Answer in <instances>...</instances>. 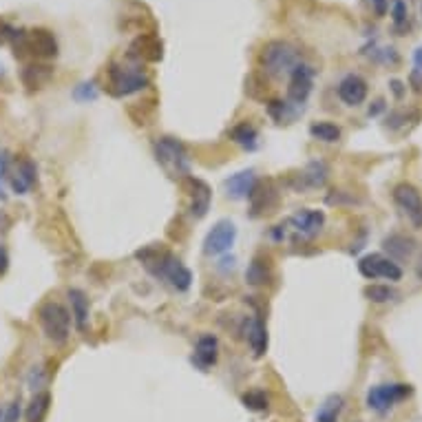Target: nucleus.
I'll return each mask as SVG.
<instances>
[{
	"label": "nucleus",
	"mask_w": 422,
	"mask_h": 422,
	"mask_svg": "<svg viewBox=\"0 0 422 422\" xmlns=\"http://www.w3.org/2000/svg\"><path fill=\"white\" fill-rule=\"evenodd\" d=\"M27 45L31 47L33 54L40 56V58H54V56H58V42H56V38L51 36L49 31H45V29L33 31V33L27 38Z\"/></svg>",
	"instance_id": "412c9836"
},
{
	"label": "nucleus",
	"mask_w": 422,
	"mask_h": 422,
	"mask_svg": "<svg viewBox=\"0 0 422 422\" xmlns=\"http://www.w3.org/2000/svg\"><path fill=\"white\" fill-rule=\"evenodd\" d=\"M312 86H314V69L310 65H301L292 71L290 75V86H288V102L294 107H301L308 102L310 93H312Z\"/></svg>",
	"instance_id": "1a4fd4ad"
},
{
	"label": "nucleus",
	"mask_w": 422,
	"mask_h": 422,
	"mask_svg": "<svg viewBox=\"0 0 422 422\" xmlns=\"http://www.w3.org/2000/svg\"><path fill=\"white\" fill-rule=\"evenodd\" d=\"M250 203H252V214L259 217L263 212H270L276 201H279V193L272 182H265V184H257L252 190V195L248 197Z\"/></svg>",
	"instance_id": "f3484780"
},
{
	"label": "nucleus",
	"mask_w": 422,
	"mask_h": 422,
	"mask_svg": "<svg viewBox=\"0 0 422 422\" xmlns=\"http://www.w3.org/2000/svg\"><path fill=\"white\" fill-rule=\"evenodd\" d=\"M391 91H393V95H396V97H403V93H405V86H403V82H398V80H391Z\"/></svg>",
	"instance_id": "79ce46f5"
},
{
	"label": "nucleus",
	"mask_w": 422,
	"mask_h": 422,
	"mask_svg": "<svg viewBox=\"0 0 422 422\" xmlns=\"http://www.w3.org/2000/svg\"><path fill=\"white\" fill-rule=\"evenodd\" d=\"M36 184V164L31 159H20L14 175H9V188L16 195H27Z\"/></svg>",
	"instance_id": "dca6fc26"
},
{
	"label": "nucleus",
	"mask_w": 422,
	"mask_h": 422,
	"mask_svg": "<svg viewBox=\"0 0 422 422\" xmlns=\"http://www.w3.org/2000/svg\"><path fill=\"white\" fill-rule=\"evenodd\" d=\"M7 263H9L7 250H5V246H0V274H5V270H7Z\"/></svg>",
	"instance_id": "a19ab883"
},
{
	"label": "nucleus",
	"mask_w": 422,
	"mask_h": 422,
	"mask_svg": "<svg viewBox=\"0 0 422 422\" xmlns=\"http://www.w3.org/2000/svg\"><path fill=\"white\" fill-rule=\"evenodd\" d=\"M301 65V54L297 47L283 40L267 42L261 51V67L270 78H283Z\"/></svg>",
	"instance_id": "f03ea898"
},
{
	"label": "nucleus",
	"mask_w": 422,
	"mask_h": 422,
	"mask_svg": "<svg viewBox=\"0 0 422 422\" xmlns=\"http://www.w3.org/2000/svg\"><path fill=\"white\" fill-rule=\"evenodd\" d=\"M310 135L314 139H321V142H325V144H334V142H338L343 133H341L338 126L331 124V122H314L310 126Z\"/></svg>",
	"instance_id": "c756f323"
},
{
	"label": "nucleus",
	"mask_w": 422,
	"mask_h": 422,
	"mask_svg": "<svg viewBox=\"0 0 422 422\" xmlns=\"http://www.w3.org/2000/svg\"><path fill=\"white\" fill-rule=\"evenodd\" d=\"M380 111H385V100H376V102H374V107H369L367 115H369V118H376V115H378Z\"/></svg>",
	"instance_id": "ea45409f"
},
{
	"label": "nucleus",
	"mask_w": 422,
	"mask_h": 422,
	"mask_svg": "<svg viewBox=\"0 0 422 422\" xmlns=\"http://www.w3.org/2000/svg\"><path fill=\"white\" fill-rule=\"evenodd\" d=\"M270 279H272L270 261L263 259V257H254L248 265V270H246L248 286H265V283H270Z\"/></svg>",
	"instance_id": "b1692460"
},
{
	"label": "nucleus",
	"mask_w": 422,
	"mask_h": 422,
	"mask_svg": "<svg viewBox=\"0 0 422 422\" xmlns=\"http://www.w3.org/2000/svg\"><path fill=\"white\" fill-rule=\"evenodd\" d=\"M382 250L389 254L391 261H407L416 250V241L405 235H389L382 239Z\"/></svg>",
	"instance_id": "a211bd4d"
},
{
	"label": "nucleus",
	"mask_w": 422,
	"mask_h": 422,
	"mask_svg": "<svg viewBox=\"0 0 422 422\" xmlns=\"http://www.w3.org/2000/svg\"><path fill=\"white\" fill-rule=\"evenodd\" d=\"M67 299H69V305H71V318L75 327L80 331L86 329V321H88V299L86 294L78 288H71L67 292Z\"/></svg>",
	"instance_id": "aec40b11"
},
{
	"label": "nucleus",
	"mask_w": 422,
	"mask_h": 422,
	"mask_svg": "<svg viewBox=\"0 0 422 422\" xmlns=\"http://www.w3.org/2000/svg\"><path fill=\"white\" fill-rule=\"evenodd\" d=\"M109 86L115 97H126L148 86V75L139 67L118 65L113 62L109 67Z\"/></svg>",
	"instance_id": "39448f33"
},
{
	"label": "nucleus",
	"mask_w": 422,
	"mask_h": 422,
	"mask_svg": "<svg viewBox=\"0 0 422 422\" xmlns=\"http://www.w3.org/2000/svg\"><path fill=\"white\" fill-rule=\"evenodd\" d=\"M393 201L416 228H422V195L412 184H398L393 188Z\"/></svg>",
	"instance_id": "9d476101"
},
{
	"label": "nucleus",
	"mask_w": 422,
	"mask_h": 422,
	"mask_svg": "<svg viewBox=\"0 0 422 422\" xmlns=\"http://www.w3.org/2000/svg\"><path fill=\"white\" fill-rule=\"evenodd\" d=\"M301 111H303L301 107H294V104H290V102H283V100L267 102V115H270V118L276 124H290V122H294Z\"/></svg>",
	"instance_id": "393cba45"
},
{
	"label": "nucleus",
	"mask_w": 422,
	"mask_h": 422,
	"mask_svg": "<svg viewBox=\"0 0 422 422\" xmlns=\"http://www.w3.org/2000/svg\"><path fill=\"white\" fill-rule=\"evenodd\" d=\"M414 60H416V69L418 71H422V47L416 51V54H414Z\"/></svg>",
	"instance_id": "37998d69"
},
{
	"label": "nucleus",
	"mask_w": 422,
	"mask_h": 422,
	"mask_svg": "<svg viewBox=\"0 0 422 422\" xmlns=\"http://www.w3.org/2000/svg\"><path fill=\"white\" fill-rule=\"evenodd\" d=\"M49 78H51V69L47 65H31V67H24L22 71V82L29 88H40L42 84L49 82Z\"/></svg>",
	"instance_id": "c85d7f7f"
},
{
	"label": "nucleus",
	"mask_w": 422,
	"mask_h": 422,
	"mask_svg": "<svg viewBox=\"0 0 422 422\" xmlns=\"http://www.w3.org/2000/svg\"><path fill=\"white\" fill-rule=\"evenodd\" d=\"M358 272L365 279H387V281H400L403 270L400 265L391 261L389 257H382V254H365V257L358 261Z\"/></svg>",
	"instance_id": "6e6552de"
},
{
	"label": "nucleus",
	"mask_w": 422,
	"mask_h": 422,
	"mask_svg": "<svg viewBox=\"0 0 422 422\" xmlns=\"http://www.w3.org/2000/svg\"><path fill=\"white\" fill-rule=\"evenodd\" d=\"M135 257L142 261V265L153 276L171 283L179 292H186L190 288V283H193V274H190V270L169 250L150 246V248L139 250Z\"/></svg>",
	"instance_id": "f257e3e1"
},
{
	"label": "nucleus",
	"mask_w": 422,
	"mask_h": 422,
	"mask_svg": "<svg viewBox=\"0 0 422 422\" xmlns=\"http://www.w3.org/2000/svg\"><path fill=\"white\" fill-rule=\"evenodd\" d=\"M409 82H412V86H414L416 93H422V71L414 69L412 75H409Z\"/></svg>",
	"instance_id": "58836bf2"
},
{
	"label": "nucleus",
	"mask_w": 422,
	"mask_h": 422,
	"mask_svg": "<svg viewBox=\"0 0 422 422\" xmlns=\"http://www.w3.org/2000/svg\"><path fill=\"white\" fill-rule=\"evenodd\" d=\"M343 405H345V400H343L341 393L327 396V398L323 400V405L318 407V412H316L314 420H316V422H338L341 412H343Z\"/></svg>",
	"instance_id": "a878e982"
},
{
	"label": "nucleus",
	"mask_w": 422,
	"mask_h": 422,
	"mask_svg": "<svg viewBox=\"0 0 422 422\" xmlns=\"http://www.w3.org/2000/svg\"><path fill=\"white\" fill-rule=\"evenodd\" d=\"M51 407V393L49 391H36L27 407V422H45Z\"/></svg>",
	"instance_id": "cd10ccee"
},
{
	"label": "nucleus",
	"mask_w": 422,
	"mask_h": 422,
	"mask_svg": "<svg viewBox=\"0 0 422 422\" xmlns=\"http://www.w3.org/2000/svg\"><path fill=\"white\" fill-rule=\"evenodd\" d=\"M131 56L144 58V60H159L162 58V45L157 42V38L142 36L131 45Z\"/></svg>",
	"instance_id": "bb28decb"
},
{
	"label": "nucleus",
	"mask_w": 422,
	"mask_h": 422,
	"mask_svg": "<svg viewBox=\"0 0 422 422\" xmlns=\"http://www.w3.org/2000/svg\"><path fill=\"white\" fill-rule=\"evenodd\" d=\"M7 184H9V155L0 150V201L7 199Z\"/></svg>",
	"instance_id": "f704fd0d"
},
{
	"label": "nucleus",
	"mask_w": 422,
	"mask_h": 422,
	"mask_svg": "<svg viewBox=\"0 0 422 422\" xmlns=\"http://www.w3.org/2000/svg\"><path fill=\"white\" fill-rule=\"evenodd\" d=\"M73 100L75 102H93V100H97V86H95V82L91 80V82H82V84H78L73 88Z\"/></svg>",
	"instance_id": "72a5a7b5"
},
{
	"label": "nucleus",
	"mask_w": 422,
	"mask_h": 422,
	"mask_svg": "<svg viewBox=\"0 0 422 422\" xmlns=\"http://www.w3.org/2000/svg\"><path fill=\"white\" fill-rule=\"evenodd\" d=\"M363 294L372 303H387V301H391L396 297V292L389 286H376V283L374 286H367Z\"/></svg>",
	"instance_id": "2f4dec72"
},
{
	"label": "nucleus",
	"mask_w": 422,
	"mask_h": 422,
	"mask_svg": "<svg viewBox=\"0 0 422 422\" xmlns=\"http://www.w3.org/2000/svg\"><path fill=\"white\" fill-rule=\"evenodd\" d=\"M3 414H5V412H3V409H0V422H3Z\"/></svg>",
	"instance_id": "a18cd8bd"
},
{
	"label": "nucleus",
	"mask_w": 422,
	"mask_h": 422,
	"mask_svg": "<svg viewBox=\"0 0 422 422\" xmlns=\"http://www.w3.org/2000/svg\"><path fill=\"white\" fill-rule=\"evenodd\" d=\"M254 186H257V173H254L252 169L230 175L226 182H224L226 195L230 199H248L252 195Z\"/></svg>",
	"instance_id": "2eb2a0df"
},
{
	"label": "nucleus",
	"mask_w": 422,
	"mask_h": 422,
	"mask_svg": "<svg viewBox=\"0 0 422 422\" xmlns=\"http://www.w3.org/2000/svg\"><path fill=\"white\" fill-rule=\"evenodd\" d=\"M288 226L297 233L301 239H312L323 230L325 226V212L323 210H299L288 219Z\"/></svg>",
	"instance_id": "9b49d317"
},
{
	"label": "nucleus",
	"mask_w": 422,
	"mask_h": 422,
	"mask_svg": "<svg viewBox=\"0 0 422 422\" xmlns=\"http://www.w3.org/2000/svg\"><path fill=\"white\" fill-rule=\"evenodd\" d=\"M219 358V341H217L214 334H203L199 336L197 345H195V354H193V365L199 367L201 372H208V369L217 363Z\"/></svg>",
	"instance_id": "4468645a"
},
{
	"label": "nucleus",
	"mask_w": 422,
	"mask_h": 422,
	"mask_svg": "<svg viewBox=\"0 0 422 422\" xmlns=\"http://www.w3.org/2000/svg\"><path fill=\"white\" fill-rule=\"evenodd\" d=\"M237 241V226L230 219L217 221L210 230L206 239H203V252L210 257H219V254L228 252Z\"/></svg>",
	"instance_id": "0eeeda50"
},
{
	"label": "nucleus",
	"mask_w": 422,
	"mask_h": 422,
	"mask_svg": "<svg viewBox=\"0 0 422 422\" xmlns=\"http://www.w3.org/2000/svg\"><path fill=\"white\" fill-rule=\"evenodd\" d=\"M27 382H29V387H31L33 391H42L45 382H47V372L42 369V365H38V367L31 369L29 376H27Z\"/></svg>",
	"instance_id": "c9c22d12"
},
{
	"label": "nucleus",
	"mask_w": 422,
	"mask_h": 422,
	"mask_svg": "<svg viewBox=\"0 0 422 422\" xmlns=\"http://www.w3.org/2000/svg\"><path fill=\"white\" fill-rule=\"evenodd\" d=\"M38 321L45 331V336L54 345H65L71 336V314L65 305L58 301H47L38 310Z\"/></svg>",
	"instance_id": "7ed1b4c3"
},
{
	"label": "nucleus",
	"mask_w": 422,
	"mask_h": 422,
	"mask_svg": "<svg viewBox=\"0 0 422 422\" xmlns=\"http://www.w3.org/2000/svg\"><path fill=\"white\" fill-rule=\"evenodd\" d=\"M155 159L171 175L186 177L190 173V159L186 146L175 137H159L155 142Z\"/></svg>",
	"instance_id": "20e7f679"
},
{
	"label": "nucleus",
	"mask_w": 422,
	"mask_h": 422,
	"mask_svg": "<svg viewBox=\"0 0 422 422\" xmlns=\"http://www.w3.org/2000/svg\"><path fill=\"white\" fill-rule=\"evenodd\" d=\"M412 385H405V382H385V385H374L367 391V407L372 412L385 414L391 407L403 403L405 398L412 396Z\"/></svg>",
	"instance_id": "423d86ee"
},
{
	"label": "nucleus",
	"mask_w": 422,
	"mask_h": 422,
	"mask_svg": "<svg viewBox=\"0 0 422 422\" xmlns=\"http://www.w3.org/2000/svg\"><path fill=\"white\" fill-rule=\"evenodd\" d=\"M241 403H244V407L250 409V412H265V409L270 407V400H267L265 391H259V389L244 393L241 396Z\"/></svg>",
	"instance_id": "7c9ffc66"
},
{
	"label": "nucleus",
	"mask_w": 422,
	"mask_h": 422,
	"mask_svg": "<svg viewBox=\"0 0 422 422\" xmlns=\"http://www.w3.org/2000/svg\"><path fill=\"white\" fill-rule=\"evenodd\" d=\"M407 16H409V14H407V5H405V0H393V5H391V20H393L396 31H403V29L409 27Z\"/></svg>",
	"instance_id": "473e14b6"
},
{
	"label": "nucleus",
	"mask_w": 422,
	"mask_h": 422,
	"mask_svg": "<svg viewBox=\"0 0 422 422\" xmlns=\"http://www.w3.org/2000/svg\"><path fill=\"white\" fill-rule=\"evenodd\" d=\"M186 182L190 186V214H193L195 219H203L210 210L212 190L203 179H197V177H186Z\"/></svg>",
	"instance_id": "f8f14e48"
},
{
	"label": "nucleus",
	"mask_w": 422,
	"mask_h": 422,
	"mask_svg": "<svg viewBox=\"0 0 422 422\" xmlns=\"http://www.w3.org/2000/svg\"><path fill=\"white\" fill-rule=\"evenodd\" d=\"M365 3L374 5V11H376V16H385V14H387L389 0H365Z\"/></svg>",
	"instance_id": "4c0bfd02"
},
{
	"label": "nucleus",
	"mask_w": 422,
	"mask_h": 422,
	"mask_svg": "<svg viewBox=\"0 0 422 422\" xmlns=\"http://www.w3.org/2000/svg\"><path fill=\"white\" fill-rule=\"evenodd\" d=\"M327 164L325 162H310L308 169H305L301 177V188H323L327 182Z\"/></svg>",
	"instance_id": "5701e85b"
},
{
	"label": "nucleus",
	"mask_w": 422,
	"mask_h": 422,
	"mask_svg": "<svg viewBox=\"0 0 422 422\" xmlns=\"http://www.w3.org/2000/svg\"><path fill=\"white\" fill-rule=\"evenodd\" d=\"M367 91H369L367 82L356 73L345 75V78L341 80V84H338V97L347 107H361L363 102L367 100Z\"/></svg>",
	"instance_id": "ddd939ff"
},
{
	"label": "nucleus",
	"mask_w": 422,
	"mask_h": 422,
	"mask_svg": "<svg viewBox=\"0 0 422 422\" xmlns=\"http://www.w3.org/2000/svg\"><path fill=\"white\" fill-rule=\"evenodd\" d=\"M418 279L422 281V261H420V265H418Z\"/></svg>",
	"instance_id": "c03bdc74"
},
{
	"label": "nucleus",
	"mask_w": 422,
	"mask_h": 422,
	"mask_svg": "<svg viewBox=\"0 0 422 422\" xmlns=\"http://www.w3.org/2000/svg\"><path fill=\"white\" fill-rule=\"evenodd\" d=\"M20 416H22V398H18L7 407V412L3 414V422H20Z\"/></svg>",
	"instance_id": "e433bc0d"
},
{
	"label": "nucleus",
	"mask_w": 422,
	"mask_h": 422,
	"mask_svg": "<svg viewBox=\"0 0 422 422\" xmlns=\"http://www.w3.org/2000/svg\"><path fill=\"white\" fill-rule=\"evenodd\" d=\"M230 139L239 144L244 150H257L259 148V131L250 122H241L230 129Z\"/></svg>",
	"instance_id": "4be33fe9"
},
{
	"label": "nucleus",
	"mask_w": 422,
	"mask_h": 422,
	"mask_svg": "<svg viewBox=\"0 0 422 422\" xmlns=\"http://www.w3.org/2000/svg\"><path fill=\"white\" fill-rule=\"evenodd\" d=\"M246 338L250 343L254 358L265 356V352H267V327H265V323L261 321V318L254 316L246 323Z\"/></svg>",
	"instance_id": "6ab92c4d"
}]
</instances>
